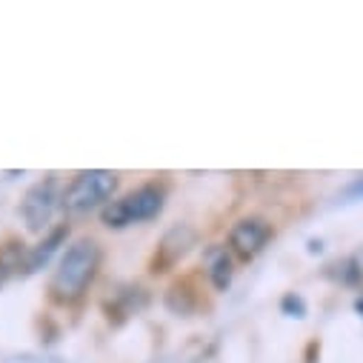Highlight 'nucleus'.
<instances>
[{"label":"nucleus","mask_w":363,"mask_h":363,"mask_svg":"<svg viewBox=\"0 0 363 363\" xmlns=\"http://www.w3.org/2000/svg\"><path fill=\"white\" fill-rule=\"evenodd\" d=\"M101 269V243L95 238H77L57 260V269L49 281V292L57 303H74L92 286Z\"/></svg>","instance_id":"obj_1"},{"label":"nucleus","mask_w":363,"mask_h":363,"mask_svg":"<svg viewBox=\"0 0 363 363\" xmlns=\"http://www.w3.org/2000/svg\"><path fill=\"white\" fill-rule=\"evenodd\" d=\"M115 192H118V174L115 172H106V169L77 172L63 186V209L72 215L92 212L98 206L112 203Z\"/></svg>","instance_id":"obj_2"},{"label":"nucleus","mask_w":363,"mask_h":363,"mask_svg":"<svg viewBox=\"0 0 363 363\" xmlns=\"http://www.w3.org/2000/svg\"><path fill=\"white\" fill-rule=\"evenodd\" d=\"M166 206V189L157 186V184H143L138 186L135 192L106 203L101 209V220L109 226V229H123V226H132V223H143V220H152L163 212Z\"/></svg>","instance_id":"obj_3"},{"label":"nucleus","mask_w":363,"mask_h":363,"mask_svg":"<svg viewBox=\"0 0 363 363\" xmlns=\"http://www.w3.org/2000/svg\"><path fill=\"white\" fill-rule=\"evenodd\" d=\"M57 206H63V186H60L57 174H49L43 180H38L26 192V198L21 203V218L29 232H43L52 223Z\"/></svg>","instance_id":"obj_4"},{"label":"nucleus","mask_w":363,"mask_h":363,"mask_svg":"<svg viewBox=\"0 0 363 363\" xmlns=\"http://www.w3.org/2000/svg\"><path fill=\"white\" fill-rule=\"evenodd\" d=\"M272 235L275 232H272V226L263 218H240L229 232V249L240 260H252L266 249Z\"/></svg>","instance_id":"obj_5"},{"label":"nucleus","mask_w":363,"mask_h":363,"mask_svg":"<svg viewBox=\"0 0 363 363\" xmlns=\"http://www.w3.org/2000/svg\"><path fill=\"white\" fill-rule=\"evenodd\" d=\"M203 266H206V275H209V281L218 292L229 289V284L235 278V269H232V255H229L226 246H218V243L209 246L206 255H203Z\"/></svg>","instance_id":"obj_6"},{"label":"nucleus","mask_w":363,"mask_h":363,"mask_svg":"<svg viewBox=\"0 0 363 363\" xmlns=\"http://www.w3.org/2000/svg\"><path fill=\"white\" fill-rule=\"evenodd\" d=\"M177 243H172V238L166 235L163 243L157 246V255H155V269L152 272H166L169 266H174L180 257L189 252V246L195 243V232L189 226H177Z\"/></svg>","instance_id":"obj_7"},{"label":"nucleus","mask_w":363,"mask_h":363,"mask_svg":"<svg viewBox=\"0 0 363 363\" xmlns=\"http://www.w3.org/2000/svg\"><path fill=\"white\" fill-rule=\"evenodd\" d=\"M66 235H69V229L66 226H55L38 246H32L29 252H26V260H23V269H21V275H32V272H38V269H43L46 263H49V257L60 249V243L66 240Z\"/></svg>","instance_id":"obj_8"},{"label":"nucleus","mask_w":363,"mask_h":363,"mask_svg":"<svg viewBox=\"0 0 363 363\" xmlns=\"http://www.w3.org/2000/svg\"><path fill=\"white\" fill-rule=\"evenodd\" d=\"M26 246L18 243V240H6L4 246H0V286H4L9 278L21 275L23 269V260H26Z\"/></svg>","instance_id":"obj_9"},{"label":"nucleus","mask_w":363,"mask_h":363,"mask_svg":"<svg viewBox=\"0 0 363 363\" xmlns=\"http://www.w3.org/2000/svg\"><path fill=\"white\" fill-rule=\"evenodd\" d=\"M281 309H284L286 315H292V318H303V315H306V303H303V298H298V295H286L284 303H281Z\"/></svg>","instance_id":"obj_10"},{"label":"nucleus","mask_w":363,"mask_h":363,"mask_svg":"<svg viewBox=\"0 0 363 363\" xmlns=\"http://www.w3.org/2000/svg\"><path fill=\"white\" fill-rule=\"evenodd\" d=\"M343 195H346V198H363V177L352 180V184L343 189Z\"/></svg>","instance_id":"obj_11"},{"label":"nucleus","mask_w":363,"mask_h":363,"mask_svg":"<svg viewBox=\"0 0 363 363\" xmlns=\"http://www.w3.org/2000/svg\"><path fill=\"white\" fill-rule=\"evenodd\" d=\"M354 309H357V312L363 315V298H357V303H354Z\"/></svg>","instance_id":"obj_12"}]
</instances>
